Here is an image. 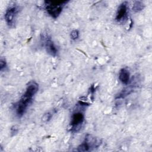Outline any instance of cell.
<instances>
[{"label": "cell", "mask_w": 152, "mask_h": 152, "mask_svg": "<svg viewBox=\"0 0 152 152\" xmlns=\"http://www.w3.org/2000/svg\"><path fill=\"white\" fill-rule=\"evenodd\" d=\"M39 90V85L34 81H30L26 88L25 92L21 96L16 105L15 112L18 117H21L31 104L33 97Z\"/></svg>", "instance_id": "cell-1"}, {"label": "cell", "mask_w": 152, "mask_h": 152, "mask_svg": "<svg viewBox=\"0 0 152 152\" xmlns=\"http://www.w3.org/2000/svg\"><path fill=\"white\" fill-rule=\"evenodd\" d=\"M68 2L69 1H45L43 5L48 14L52 18H56Z\"/></svg>", "instance_id": "cell-2"}, {"label": "cell", "mask_w": 152, "mask_h": 152, "mask_svg": "<svg viewBox=\"0 0 152 152\" xmlns=\"http://www.w3.org/2000/svg\"><path fill=\"white\" fill-rule=\"evenodd\" d=\"M83 106H82L81 108L77 107L73 112L71 119L70 122V128L71 131L73 132H77L79 131L83 125L84 121V112L83 109Z\"/></svg>", "instance_id": "cell-3"}, {"label": "cell", "mask_w": 152, "mask_h": 152, "mask_svg": "<svg viewBox=\"0 0 152 152\" xmlns=\"http://www.w3.org/2000/svg\"><path fill=\"white\" fill-rule=\"evenodd\" d=\"M101 144V140L92 135L87 134L83 142L78 147V151H88L92 148L98 147Z\"/></svg>", "instance_id": "cell-4"}, {"label": "cell", "mask_w": 152, "mask_h": 152, "mask_svg": "<svg viewBox=\"0 0 152 152\" xmlns=\"http://www.w3.org/2000/svg\"><path fill=\"white\" fill-rule=\"evenodd\" d=\"M18 11V7L15 4L9 5L7 8L4 17L6 23L9 27H12L15 23V20Z\"/></svg>", "instance_id": "cell-5"}, {"label": "cell", "mask_w": 152, "mask_h": 152, "mask_svg": "<svg viewBox=\"0 0 152 152\" xmlns=\"http://www.w3.org/2000/svg\"><path fill=\"white\" fill-rule=\"evenodd\" d=\"M128 2L124 1L122 2L118 8L116 14L115 20L118 22H123L127 18L128 15Z\"/></svg>", "instance_id": "cell-6"}, {"label": "cell", "mask_w": 152, "mask_h": 152, "mask_svg": "<svg viewBox=\"0 0 152 152\" xmlns=\"http://www.w3.org/2000/svg\"><path fill=\"white\" fill-rule=\"evenodd\" d=\"M44 46L48 53L52 56H56L58 53V49L50 37L48 36L46 37L44 40Z\"/></svg>", "instance_id": "cell-7"}, {"label": "cell", "mask_w": 152, "mask_h": 152, "mask_svg": "<svg viewBox=\"0 0 152 152\" xmlns=\"http://www.w3.org/2000/svg\"><path fill=\"white\" fill-rule=\"evenodd\" d=\"M119 78L124 84H128L130 81V74L128 69L122 68L119 73Z\"/></svg>", "instance_id": "cell-8"}, {"label": "cell", "mask_w": 152, "mask_h": 152, "mask_svg": "<svg viewBox=\"0 0 152 152\" xmlns=\"http://www.w3.org/2000/svg\"><path fill=\"white\" fill-rule=\"evenodd\" d=\"M144 7V3L142 1H137L134 3L133 7H132V10L134 12H139L142 10Z\"/></svg>", "instance_id": "cell-9"}, {"label": "cell", "mask_w": 152, "mask_h": 152, "mask_svg": "<svg viewBox=\"0 0 152 152\" xmlns=\"http://www.w3.org/2000/svg\"><path fill=\"white\" fill-rule=\"evenodd\" d=\"M132 91H133L132 88H131L130 87L126 88L123 90L119 93V94L116 97V99L124 98L125 96H126L127 95L129 94L131 92H132Z\"/></svg>", "instance_id": "cell-10"}, {"label": "cell", "mask_w": 152, "mask_h": 152, "mask_svg": "<svg viewBox=\"0 0 152 152\" xmlns=\"http://www.w3.org/2000/svg\"><path fill=\"white\" fill-rule=\"evenodd\" d=\"M53 113L54 112L53 110L49 111L47 113H45L42 117V121L43 122H48L52 118Z\"/></svg>", "instance_id": "cell-11"}, {"label": "cell", "mask_w": 152, "mask_h": 152, "mask_svg": "<svg viewBox=\"0 0 152 152\" xmlns=\"http://www.w3.org/2000/svg\"><path fill=\"white\" fill-rule=\"evenodd\" d=\"M70 36H71V39H72V40L77 39L79 37L78 30H73L70 33Z\"/></svg>", "instance_id": "cell-12"}, {"label": "cell", "mask_w": 152, "mask_h": 152, "mask_svg": "<svg viewBox=\"0 0 152 152\" xmlns=\"http://www.w3.org/2000/svg\"><path fill=\"white\" fill-rule=\"evenodd\" d=\"M7 66V62L5 58L1 57L0 59V70L2 71Z\"/></svg>", "instance_id": "cell-13"}, {"label": "cell", "mask_w": 152, "mask_h": 152, "mask_svg": "<svg viewBox=\"0 0 152 152\" xmlns=\"http://www.w3.org/2000/svg\"><path fill=\"white\" fill-rule=\"evenodd\" d=\"M19 130V127L17 125H14L11 128V136L15 135Z\"/></svg>", "instance_id": "cell-14"}]
</instances>
